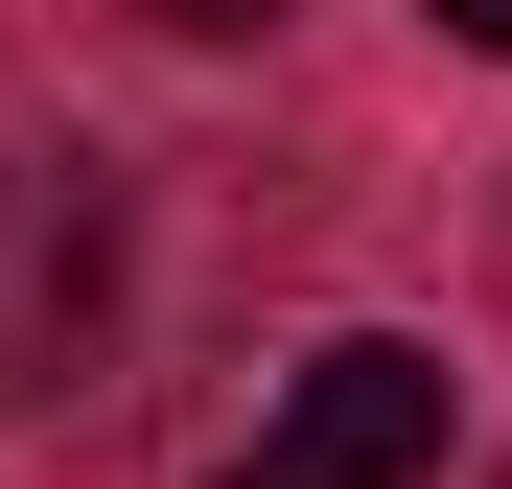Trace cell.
Listing matches in <instances>:
<instances>
[{
    "instance_id": "obj_1",
    "label": "cell",
    "mask_w": 512,
    "mask_h": 489,
    "mask_svg": "<svg viewBox=\"0 0 512 489\" xmlns=\"http://www.w3.org/2000/svg\"><path fill=\"white\" fill-rule=\"evenodd\" d=\"M443 443H466V373L419 350V326H326L303 396H280V466H303V489H419Z\"/></svg>"
},
{
    "instance_id": "obj_5",
    "label": "cell",
    "mask_w": 512,
    "mask_h": 489,
    "mask_svg": "<svg viewBox=\"0 0 512 489\" xmlns=\"http://www.w3.org/2000/svg\"><path fill=\"white\" fill-rule=\"evenodd\" d=\"M210 489H303V466H280V443H256V466H210Z\"/></svg>"
},
{
    "instance_id": "obj_3",
    "label": "cell",
    "mask_w": 512,
    "mask_h": 489,
    "mask_svg": "<svg viewBox=\"0 0 512 489\" xmlns=\"http://www.w3.org/2000/svg\"><path fill=\"white\" fill-rule=\"evenodd\" d=\"M163 24H187V47H233V24H280V0H163Z\"/></svg>"
},
{
    "instance_id": "obj_2",
    "label": "cell",
    "mask_w": 512,
    "mask_h": 489,
    "mask_svg": "<svg viewBox=\"0 0 512 489\" xmlns=\"http://www.w3.org/2000/svg\"><path fill=\"white\" fill-rule=\"evenodd\" d=\"M70 326H94V163H0V396H47Z\"/></svg>"
},
{
    "instance_id": "obj_4",
    "label": "cell",
    "mask_w": 512,
    "mask_h": 489,
    "mask_svg": "<svg viewBox=\"0 0 512 489\" xmlns=\"http://www.w3.org/2000/svg\"><path fill=\"white\" fill-rule=\"evenodd\" d=\"M443 47H489V70H512V0H443Z\"/></svg>"
}]
</instances>
